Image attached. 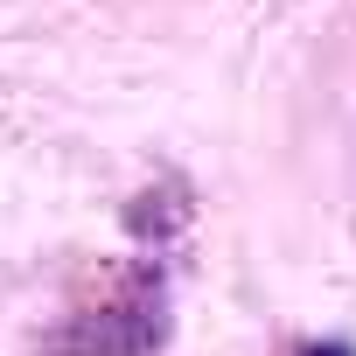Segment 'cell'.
<instances>
[{"mask_svg": "<svg viewBox=\"0 0 356 356\" xmlns=\"http://www.w3.org/2000/svg\"><path fill=\"white\" fill-rule=\"evenodd\" d=\"M168 335V300L161 286H133L126 300L84 314L70 335H63V356H154Z\"/></svg>", "mask_w": 356, "mask_h": 356, "instance_id": "obj_1", "label": "cell"}, {"mask_svg": "<svg viewBox=\"0 0 356 356\" xmlns=\"http://www.w3.org/2000/svg\"><path fill=\"white\" fill-rule=\"evenodd\" d=\"M307 356H349V349H342V342H328V349H307Z\"/></svg>", "mask_w": 356, "mask_h": 356, "instance_id": "obj_2", "label": "cell"}]
</instances>
